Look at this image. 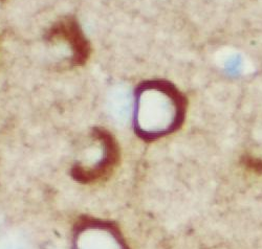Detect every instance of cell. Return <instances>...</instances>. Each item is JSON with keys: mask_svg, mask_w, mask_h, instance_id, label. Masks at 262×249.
I'll use <instances>...</instances> for the list:
<instances>
[{"mask_svg": "<svg viewBox=\"0 0 262 249\" xmlns=\"http://www.w3.org/2000/svg\"><path fill=\"white\" fill-rule=\"evenodd\" d=\"M72 249H130L119 226L112 221L82 217L73 230Z\"/></svg>", "mask_w": 262, "mask_h": 249, "instance_id": "obj_2", "label": "cell"}, {"mask_svg": "<svg viewBox=\"0 0 262 249\" xmlns=\"http://www.w3.org/2000/svg\"><path fill=\"white\" fill-rule=\"evenodd\" d=\"M0 249H30L28 243L16 235H9L0 240Z\"/></svg>", "mask_w": 262, "mask_h": 249, "instance_id": "obj_5", "label": "cell"}, {"mask_svg": "<svg viewBox=\"0 0 262 249\" xmlns=\"http://www.w3.org/2000/svg\"><path fill=\"white\" fill-rule=\"evenodd\" d=\"M174 118L172 99L156 88L146 89L138 104V126L146 135H158L171 127Z\"/></svg>", "mask_w": 262, "mask_h": 249, "instance_id": "obj_3", "label": "cell"}, {"mask_svg": "<svg viewBox=\"0 0 262 249\" xmlns=\"http://www.w3.org/2000/svg\"><path fill=\"white\" fill-rule=\"evenodd\" d=\"M116 142L104 132H95L81 151L72 169L73 177L81 184H95L113 173L118 163Z\"/></svg>", "mask_w": 262, "mask_h": 249, "instance_id": "obj_1", "label": "cell"}, {"mask_svg": "<svg viewBox=\"0 0 262 249\" xmlns=\"http://www.w3.org/2000/svg\"><path fill=\"white\" fill-rule=\"evenodd\" d=\"M108 110L118 123H125L131 111V96L124 86L115 87L108 95Z\"/></svg>", "mask_w": 262, "mask_h": 249, "instance_id": "obj_4", "label": "cell"}]
</instances>
